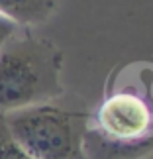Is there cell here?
<instances>
[{
	"instance_id": "6da1fadb",
	"label": "cell",
	"mask_w": 153,
	"mask_h": 159,
	"mask_svg": "<svg viewBox=\"0 0 153 159\" xmlns=\"http://www.w3.org/2000/svg\"><path fill=\"white\" fill-rule=\"evenodd\" d=\"M84 159H143L153 153V65H128L112 75L90 114Z\"/></svg>"
},
{
	"instance_id": "7a4b0ae2",
	"label": "cell",
	"mask_w": 153,
	"mask_h": 159,
	"mask_svg": "<svg viewBox=\"0 0 153 159\" xmlns=\"http://www.w3.org/2000/svg\"><path fill=\"white\" fill-rule=\"evenodd\" d=\"M61 69L63 53L53 41L16 30L0 47V114L61 98Z\"/></svg>"
},
{
	"instance_id": "3957f363",
	"label": "cell",
	"mask_w": 153,
	"mask_h": 159,
	"mask_svg": "<svg viewBox=\"0 0 153 159\" xmlns=\"http://www.w3.org/2000/svg\"><path fill=\"white\" fill-rule=\"evenodd\" d=\"M57 100L6 112V128L12 139L34 159H84L83 148L90 114Z\"/></svg>"
},
{
	"instance_id": "277c9868",
	"label": "cell",
	"mask_w": 153,
	"mask_h": 159,
	"mask_svg": "<svg viewBox=\"0 0 153 159\" xmlns=\"http://www.w3.org/2000/svg\"><path fill=\"white\" fill-rule=\"evenodd\" d=\"M57 10V0H0V16L18 28H32L47 22Z\"/></svg>"
},
{
	"instance_id": "5b68a950",
	"label": "cell",
	"mask_w": 153,
	"mask_h": 159,
	"mask_svg": "<svg viewBox=\"0 0 153 159\" xmlns=\"http://www.w3.org/2000/svg\"><path fill=\"white\" fill-rule=\"evenodd\" d=\"M0 159H34L12 139L4 122V114H0Z\"/></svg>"
},
{
	"instance_id": "8992f818",
	"label": "cell",
	"mask_w": 153,
	"mask_h": 159,
	"mask_svg": "<svg viewBox=\"0 0 153 159\" xmlns=\"http://www.w3.org/2000/svg\"><path fill=\"white\" fill-rule=\"evenodd\" d=\"M16 30H18V26L14 22L8 20V18H4V16H0V47L16 34Z\"/></svg>"
}]
</instances>
